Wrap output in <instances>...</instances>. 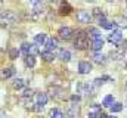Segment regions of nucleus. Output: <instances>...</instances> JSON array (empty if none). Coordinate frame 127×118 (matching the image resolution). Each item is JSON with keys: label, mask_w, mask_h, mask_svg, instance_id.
Listing matches in <instances>:
<instances>
[{"label": "nucleus", "mask_w": 127, "mask_h": 118, "mask_svg": "<svg viewBox=\"0 0 127 118\" xmlns=\"http://www.w3.org/2000/svg\"><path fill=\"white\" fill-rule=\"evenodd\" d=\"M18 53H19L18 49H10V50H9V58L10 59H16L18 58Z\"/></svg>", "instance_id": "a878e982"}, {"label": "nucleus", "mask_w": 127, "mask_h": 118, "mask_svg": "<svg viewBox=\"0 0 127 118\" xmlns=\"http://www.w3.org/2000/svg\"><path fill=\"white\" fill-rule=\"evenodd\" d=\"M109 118H117V117H109Z\"/></svg>", "instance_id": "c9c22d12"}, {"label": "nucleus", "mask_w": 127, "mask_h": 118, "mask_svg": "<svg viewBox=\"0 0 127 118\" xmlns=\"http://www.w3.org/2000/svg\"><path fill=\"white\" fill-rule=\"evenodd\" d=\"M41 59L44 60V62H52L53 60V53L52 52H41Z\"/></svg>", "instance_id": "a211bd4d"}, {"label": "nucleus", "mask_w": 127, "mask_h": 118, "mask_svg": "<svg viewBox=\"0 0 127 118\" xmlns=\"http://www.w3.org/2000/svg\"><path fill=\"white\" fill-rule=\"evenodd\" d=\"M89 118H100V114H96V112H90Z\"/></svg>", "instance_id": "473e14b6"}, {"label": "nucleus", "mask_w": 127, "mask_h": 118, "mask_svg": "<svg viewBox=\"0 0 127 118\" xmlns=\"http://www.w3.org/2000/svg\"><path fill=\"white\" fill-rule=\"evenodd\" d=\"M46 41H47V37H46V34H37L35 35V43L37 44H46Z\"/></svg>", "instance_id": "f3484780"}, {"label": "nucleus", "mask_w": 127, "mask_h": 118, "mask_svg": "<svg viewBox=\"0 0 127 118\" xmlns=\"http://www.w3.org/2000/svg\"><path fill=\"white\" fill-rule=\"evenodd\" d=\"M58 34H59V37L62 40H71L72 38V30L69 28V27H61Z\"/></svg>", "instance_id": "20e7f679"}, {"label": "nucleus", "mask_w": 127, "mask_h": 118, "mask_svg": "<svg viewBox=\"0 0 127 118\" xmlns=\"http://www.w3.org/2000/svg\"><path fill=\"white\" fill-rule=\"evenodd\" d=\"M115 21H118L117 24H120L121 27H127V21H126V19H123V18H117Z\"/></svg>", "instance_id": "2f4dec72"}, {"label": "nucleus", "mask_w": 127, "mask_h": 118, "mask_svg": "<svg viewBox=\"0 0 127 118\" xmlns=\"http://www.w3.org/2000/svg\"><path fill=\"white\" fill-rule=\"evenodd\" d=\"M30 47H31V44L24 43V44H22V47H21V50H22L24 53H27V56H28V55H30Z\"/></svg>", "instance_id": "bb28decb"}, {"label": "nucleus", "mask_w": 127, "mask_h": 118, "mask_svg": "<svg viewBox=\"0 0 127 118\" xmlns=\"http://www.w3.org/2000/svg\"><path fill=\"white\" fill-rule=\"evenodd\" d=\"M121 38H123V34H121V31H118V30H115V31H112V34H109V41L111 43H114V44H118L120 41H121Z\"/></svg>", "instance_id": "423d86ee"}, {"label": "nucleus", "mask_w": 127, "mask_h": 118, "mask_svg": "<svg viewBox=\"0 0 127 118\" xmlns=\"http://www.w3.org/2000/svg\"><path fill=\"white\" fill-rule=\"evenodd\" d=\"M100 118H109V117H106L105 114H100Z\"/></svg>", "instance_id": "f704fd0d"}, {"label": "nucleus", "mask_w": 127, "mask_h": 118, "mask_svg": "<svg viewBox=\"0 0 127 118\" xmlns=\"http://www.w3.org/2000/svg\"><path fill=\"white\" fill-rule=\"evenodd\" d=\"M97 22H99V25H100L102 28H106V30H114L115 28V22H109V21H106L105 18L97 19Z\"/></svg>", "instance_id": "0eeeda50"}, {"label": "nucleus", "mask_w": 127, "mask_h": 118, "mask_svg": "<svg viewBox=\"0 0 127 118\" xmlns=\"http://www.w3.org/2000/svg\"><path fill=\"white\" fill-rule=\"evenodd\" d=\"M102 105L103 106H112L114 105V96L112 94H108V96H105V99H103V102H102Z\"/></svg>", "instance_id": "2eb2a0df"}, {"label": "nucleus", "mask_w": 127, "mask_h": 118, "mask_svg": "<svg viewBox=\"0 0 127 118\" xmlns=\"http://www.w3.org/2000/svg\"><path fill=\"white\" fill-rule=\"evenodd\" d=\"M12 86H13V88L18 90V88H22L25 86V81H24L22 78H16V80H13V84H12Z\"/></svg>", "instance_id": "6ab92c4d"}, {"label": "nucleus", "mask_w": 127, "mask_h": 118, "mask_svg": "<svg viewBox=\"0 0 127 118\" xmlns=\"http://www.w3.org/2000/svg\"><path fill=\"white\" fill-rule=\"evenodd\" d=\"M121 109H123V105L121 103H114L111 106V112H120Z\"/></svg>", "instance_id": "393cba45"}, {"label": "nucleus", "mask_w": 127, "mask_h": 118, "mask_svg": "<svg viewBox=\"0 0 127 118\" xmlns=\"http://www.w3.org/2000/svg\"><path fill=\"white\" fill-rule=\"evenodd\" d=\"M44 9V3L43 1H34L32 3V12L34 13H41Z\"/></svg>", "instance_id": "1a4fd4ad"}, {"label": "nucleus", "mask_w": 127, "mask_h": 118, "mask_svg": "<svg viewBox=\"0 0 127 118\" xmlns=\"http://www.w3.org/2000/svg\"><path fill=\"white\" fill-rule=\"evenodd\" d=\"M126 88H127V81H126Z\"/></svg>", "instance_id": "e433bc0d"}, {"label": "nucleus", "mask_w": 127, "mask_h": 118, "mask_svg": "<svg viewBox=\"0 0 127 118\" xmlns=\"http://www.w3.org/2000/svg\"><path fill=\"white\" fill-rule=\"evenodd\" d=\"M89 32H90V35L95 38V40H97V38H100V32L97 31V30L95 28H89Z\"/></svg>", "instance_id": "b1692460"}, {"label": "nucleus", "mask_w": 127, "mask_h": 118, "mask_svg": "<svg viewBox=\"0 0 127 118\" xmlns=\"http://www.w3.org/2000/svg\"><path fill=\"white\" fill-rule=\"evenodd\" d=\"M32 93H34V91H32L31 88H25L22 94H24V97H31V96H32Z\"/></svg>", "instance_id": "c756f323"}, {"label": "nucleus", "mask_w": 127, "mask_h": 118, "mask_svg": "<svg viewBox=\"0 0 127 118\" xmlns=\"http://www.w3.org/2000/svg\"><path fill=\"white\" fill-rule=\"evenodd\" d=\"M38 53V47L35 46V44H31V47H30V55L34 56V55H37Z\"/></svg>", "instance_id": "c85d7f7f"}, {"label": "nucleus", "mask_w": 127, "mask_h": 118, "mask_svg": "<svg viewBox=\"0 0 127 118\" xmlns=\"http://www.w3.org/2000/svg\"><path fill=\"white\" fill-rule=\"evenodd\" d=\"M16 21V15L10 10H6V12H1V22L3 24H13Z\"/></svg>", "instance_id": "f03ea898"}, {"label": "nucleus", "mask_w": 127, "mask_h": 118, "mask_svg": "<svg viewBox=\"0 0 127 118\" xmlns=\"http://www.w3.org/2000/svg\"><path fill=\"white\" fill-rule=\"evenodd\" d=\"M46 47L49 49V52H50L52 49H56V47H58V40L53 38V37H52V38H47V41H46Z\"/></svg>", "instance_id": "9b49d317"}, {"label": "nucleus", "mask_w": 127, "mask_h": 118, "mask_svg": "<svg viewBox=\"0 0 127 118\" xmlns=\"http://www.w3.org/2000/svg\"><path fill=\"white\" fill-rule=\"evenodd\" d=\"M93 60H95L96 63H105V56L100 55V53H96L95 56H93Z\"/></svg>", "instance_id": "5701e85b"}, {"label": "nucleus", "mask_w": 127, "mask_h": 118, "mask_svg": "<svg viewBox=\"0 0 127 118\" xmlns=\"http://www.w3.org/2000/svg\"><path fill=\"white\" fill-rule=\"evenodd\" d=\"M90 19H92V16H90V13H89L87 10H78V12H77V21H78V22H81V24H89Z\"/></svg>", "instance_id": "7ed1b4c3"}, {"label": "nucleus", "mask_w": 127, "mask_h": 118, "mask_svg": "<svg viewBox=\"0 0 127 118\" xmlns=\"http://www.w3.org/2000/svg\"><path fill=\"white\" fill-rule=\"evenodd\" d=\"M49 115H50V118H64V112L58 108H53V109H50Z\"/></svg>", "instance_id": "4468645a"}, {"label": "nucleus", "mask_w": 127, "mask_h": 118, "mask_svg": "<svg viewBox=\"0 0 127 118\" xmlns=\"http://www.w3.org/2000/svg\"><path fill=\"white\" fill-rule=\"evenodd\" d=\"M78 112H80V109H78V105H69V108H68V115L72 118H75L78 115Z\"/></svg>", "instance_id": "9d476101"}, {"label": "nucleus", "mask_w": 127, "mask_h": 118, "mask_svg": "<svg viewBox=\"0 0 127 118\" xmlns=\"http://www.w3.org/2000/svg\"><path fill=\"white\" fill-rule=\"evenodd\" d=\"M93 15H95V16H97V18L100 19V18H102V10H100L99 7H95V9H93Z\"/></svg>", "instance_id": "7c9ffc66"}, {"label": "nucleus", "mask_w": 127, "mask_h": 118, "mask_svg": "<svg viewBox=\"0 0 127 118\" xmlns=\"http://www.w3.org/2000/svg\"><path fill=\"white\" fill-rule=\"evenodd\" d=\"M75 40H74V44H75V47L77 49H80V50H84V49H87L89 47V35L86 34V31H77L75 34Z\"/></svg>", "instance_id": "f257e3e1"}, {"label": "nucleus", "mask_w": 127, "mask_h": 118, "mask_svg": "<svg viewBox=\"0 0 127 118\" xmlns=\"http://www.w3.org/2000/svg\"><path fill=\"white\" fill-rule=\"evenodd\" d=\"M59 59L61 60H69L71 59V53L68 50H59Z\"/></svg>", "instance_id": "412c9836"}, {"label": "nucleus", "mask_w": 127, "mask_h": 118, "mask_svg": "<svg viewBox=\"0 0 127 118\" xmlns=\"http://www.w3.org/2000/svg\"><path fill=\"white\" fill-rule=\"evenodd\" d=\"M93 49H95L96 52L97 50H100L102 47H103V40L102 38H97V40H93V46H92Z\"/></svg>", "instance_id": "aec40b11"}, {"label": "nucleus", "mask_w": 127, "mask_h": 118, "mask_svg": "<svg viewBox=\"0 0 127 118\" xmlns=\"http://www.w3.org/2000/svg\"><path fill=\"white\" fill-rule=\"evenodd\" d=\"M111 58L112 59H121L123 58V52H111Z\"/></svg>", "instance_id": "cd10ccee"}, {"label": "nucleus", "mask_w": 127, "mask_h": 118, "mask_svg": "<svg viewBox=\"0 0 127 118\" xmlns=\"http://www.w3.org/2000/svg\"><path fill=\"white\" fill-rule=\"evenodd\" d=\"M121 49H127V41H126V43H123V46H121Z\"/></svg>", "instance_id": "72a5a7b5"}, {"label": "nucleus", "mask_w": 127, "mask_h": 118, "mask_svg": "<svg viewBox=\"0 0 127 118\" xmlns=\"http://www.w3.org/2000/svg\"><path fill=\"white\" fill-rule=\"evenodd\" d=\"M15 68L13 66H7V68H4V69H1V77L3 78H10L12 75H15Z\"/></svg>", "instance_id": "6e6552de"}, {"label": "nucleus", "mask_w": 127, "mask_h": 118, "mask_svg": "<svg viewBox=\"0 0 127 118\" xmlns=\"http://www.w3.org/2000/svg\"><path fill=\"white\" fill-rule=\"evenodd\" d=\"M92 71V63H89L87 60H81L78 63V72L80 74H89Z\"/></svg>", "instance_id": "39448f33"}, {"label": "nucleus", "mask_w": 127, "mask_h": 118, "mask_svg": "<svg viewBox=\"0 0 127 118\" xmlns=\"http://www.w3.org/2000/svg\"><path fill=\"white\" fill-rule=\"evenodd\" d=\"M25 63H27V66H30V68H32V66L35 65V59H34V56H31V55H28V56L25 58Z\"/></svg>", "instance_id": "4be33fe9"}, {"label": "nucleus", "mask_w": 127, "mask_h": 118, "mask_svg": "<svg viewBox=\"0 0 127 118\" xmlns=\"http://www.w3.org/2000/svg\"><path fill=\"white\" fill-rule=\"evenodd\" d=\"M47 99H49V96H47L46 93H38V94H37V102H38V105H41V106H44V105L47 103Z\"/></svg>", "instance_id": "f8f14e48"}, {"label": "nucleus", "mask_w": 127, "mask_h": 118, "mask_svg": "<svg viewBox=\"0 0 127 118\" xmlns=\"http://www.w3.org/2000/svg\"><path fill=\"white\" fill-rule=\"evenodd\" d=\"M71 10H72V9H71V6H69L68 3H62L61 7H59V13H61V15H69Z\"/></svg>", "instance_id": "ddd939ff"}, {"label": "nucleus", "mask_w": 127, "mask_h": 118, "mask_svg": "<svg viewBox=\"0 0 127 118\" xmlns=\"http://www.w3.org/2000/svg\"><path fill=\"white\" fill-rule=\"evenodd\" d=\"M50 94H52V97H55V99H62L64 97L61 88H50Z\"/></svg>", "instance_id": "dca6fc26"}]
</instances>
